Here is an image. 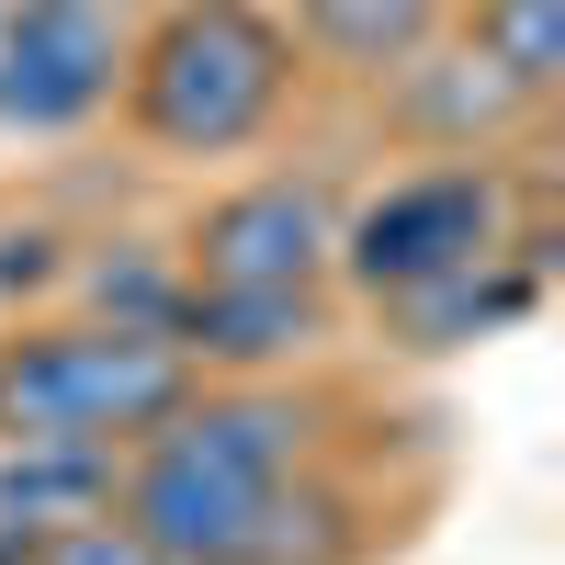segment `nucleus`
<instances>
[{
	"instance_id": "obj_1",
	"label": "nucleus",
	"mask_w": 565,
	"mask_h": 565,
	"mask_svg": "<svg viewBox=\"0 0 565 565\" xmlns=\"http://www.w3.org/2000/svg\"><path fill=\"white\" fill-rule=\"evenodd\" d=\"M317 418L271 385H226V396H181L148 441H125L136 463L114 476V509L148 532L170 565H249V532L271 487L306 463Z\"/></svg>"
},
{
	"instance_id": "obj_2",
	"label": "nucleus",
	"mask_w": 565,
	"mask_h": 565,
	"mask_svg": "<svg viewBox=\"0 0 565 565\" xmlns=\"http://www.w3.org/2000/svg\"><path fill=\"white\" fill-rule=\"evenodd\" d=\"M295 90V34L260 0H170L125 45V114L170 159H238Z\"/></svg>"
},
{
	"instance_id": "obj_3",
	"label": "nucleus",
	"mask_w": 565,
	"mask_h": 565,
	"mask_svg": "<svg viewBox=\"0 0 565 565\" xmlns=\"http://www.w3.org/2000/svg\"><path fill=\"white\" fill-rule=\"evenodd\" d=\"M193 396V351L136 317H79V328H23L0 340V441H148Z\"/></svg>"
},
{
	"instance_id": "obj_4",
	"label": "nucleus",
	"mask_w": 565,
	"mask_h": 565,
	"mask_svg": "<svg viewBox=\"0 0 565 565\" xmlns=\"http://www.w3.org/2000/svg\"><path fill=\"white\" fill-rule=\"evenodd\" d=\"M498 249H509V193H498V170H487L476 148L385 181V193L340 226V271L362 282L373 306H385V295H418V282H441V271H476V260H498Z\"/></svg>"
},
{
	"instance_id": "obj_5",
	"label": "nucleus",
	"mask_w": 565,
	"mask_h": 565,
	"mask_svg": "<svg viewBox=\"0 0 565 565\" xmlns=\"http://www.w3.org/2000/svg\"><path fill=\"white\" fill-rule=\"evenodd\" d=\"M125 45H136L125 0H0V125L79 136L125 90Z\"/></svg>"
},
{
	"instance_id": "obj_6",
	"label": "nucleus",
	"mask_w": 565,
	"mask_h": 565,
	"mask_svg": "<svg viewBox=\"0 0 565 565\" xmlns=\"http://www.w3.org/2000/svg\"><path fill=\"white\" fill-rule=\"evenodd\" d=\"M340 271V204L328 181H238L226 204H204L193 226V282H249V295H317Z\"/></svg>"
},
{
	"instance_id": "obj_7",
	"label": "nucleus",
	"mask_w": 565,
	"mask_h": 565,
	"mask_svg": "<svg viewBox=\"0 0 565 565\" xmlns=\"http://www.w3.org/2000/svg\"><path fill=\"white\" fill-rule=\"evenodd\" d=\"M170 340L226 373H260V362H295L317 340V295H249V282H181V306H170Z\"/></svg>"
},
{
	"instance_id": "obj_8",
	"label": "nucleus",
	"mask_w": 565,
	"mask_h": 565,
	"mask_svg": "<svg viewBox=\"0 0 565 565\" xmlns=\"http://www.w3.org/2000/svg\"><path fill=\"white\" fill-rule=\"evenodd\" d=\"M295 45H317L351 79H396L441 45V0H295Z\"/></svg>"
},
{
	"instance_id": "obj_9",
	"label": "nucleus",
	"mask_w": 565,
	"mask_h": 565,
	"mask_svg": "<svg viewBox=\"0 0 565 565\" xmlns=\"http://www.w3.org/2000/svg\"><path fill=\"white\" fill-rule=\"evenodd\" d=\"M532 306V271L521 260H476V271H441V282H418V295H385V317H396V340L407 351H463V340H487V328H509Z\"/></svg>"
},
{
	"instance_id": "obj_10",
	"label": "nucleus",
	"mask_w": 565,
	"mask_h": 565,
	"mask_svg": "<svg viewBox=\"0 0 565 565\" xmlns=\"http://www.w3.org/2000/svg\"><path fill=\"white\" fill-rule=\"evenodd\" d=\"M396 114L463 159V148H476V136H498L509 114H532V90H509L476 45H463V57H407V68H396Z\"/></svg>"
},
{
	"instance_id": "obj_11",
	"label": "nucleus",
	"mask_w": 565,
	"mask_h": 565,
	"mask_svg": "<svg viewBox=\"0 0 565 565\" xmlns=\"http://www.w3.org/2000/svg\"><path fill=\"white\" fill-rule=\"evenodd\" d=\"M463 45H476L509 90L543 103V90L565 79V0H476V34H463Z\"/></svg>"
},
{
	"instance_id": "obj_12",
	"label": "nucleus",
	"mask_w": 565,
	"mask_h": 565,
	"mask_svg": "<svg viewBox=\"0 0 565 565\" xmlns=\"http://www.w3.org/2000/svg\"><path fill=\"white\" fill-rule=\"evenodd\" d=\"M351 509L328 498V487H306V476H282L271 487V509H260V532H249V565H351Z\"/></svg>"
},
{
	"instance_id": "obj_13",
	"label": "nucleus",
	"mask_w": 565,
	"mask_h": 565,
	"mask_svg": "<svg viewBox=\"0 0 565 565\" xmlns=\"http://www.w3.org/2000/svg\"><path fill=\"white\" fill-rule=\"evenodd\" d=\"M12 565H170L148 532L125 521V509H79V521H57V532H34Z\"/></svg>"
}]
</instances>
